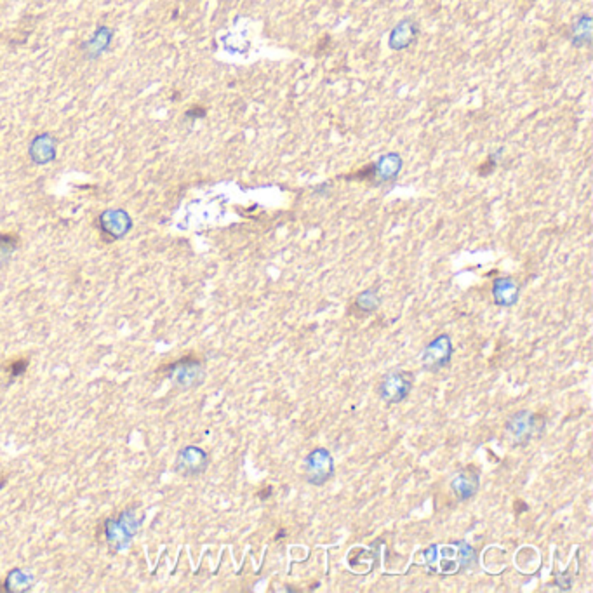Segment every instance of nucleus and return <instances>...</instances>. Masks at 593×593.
I'll return each mask as SVG.
<instances>
[{
	"label": "nucleus",
	"mask_w": 593,
	"mask_h": 593,
	"mask_svg": "<svg viewBox=\"0 0 593 593\" xmlns=\"http://www.w3.org/2000/svg\"><path fill=\"white\" fill-rule=\"evenodd\" d=\"M477 553L466 541L446 544H432L423 552V564L430 574L455 576L466 571L475 564Z\"/></svg>",
	"instance_id": "nucleus-1"
},
{
	"label": "nucleus",
	"mask_w": 593,
	"mask_h": 593,
	"mask_svg": "<svg viewBox=\"0 0 593 593\" xmlns=\"http://www.w3.org/2000/svg\"><path fill=\"white\" fill-rule=\"evenodd\" d=\"M402 167H404V160H402L400 155L395 154V152H390V154L381 155V157L376 162H372V164L365 165L364 169L346 176V180L367 181V183H372L374 186H379V184L394 183L398 178V174H400Z\"/></svg>",
	"instance_id": "nucleus-2"
},
{
	"label": "nucleus",
	"mask_w": 593,
	"mask_h": 593,
	"mask_svg": "<svg viewBox=\"0 0 593 593\" xmlns=\"http://www.w3.org/2000/svg\"><path fill=\"white\" fill-rule=\"evenodd\" d=\"M141 522H143V515L139 517L134 513V510L124 511L119 518H110L105 522L106 540L117 552L128 550L132 537L141 526Z\"/></svg>",
	"instance_id": "nucleus-3"
},
{
	"label": "nucleus",
	"mask_w": 593,
	"mask_h": 593,
	"mask_svg": "<svg viewBox=\"0 0 593 593\" xmlns=\"http://www.w3.org/2000/svg\"><path fill=\"white\" fill-rule=\"evenodd\" d=\"M507 430L515 444L526 446L544 430V417L541 414H531L529 411H520L508 420Z\"/></svg>",
	"instance_id": "nucleus-4"
},
{
	"label": "nucleus",
	"mask_w": 593,
	"mask_h": 593,
	"mask_svg": "<svg viewBox=\"0 0 593 593\" xmlns=\"http://www.w3.org/2000/svg\"><path fill=\"white\" fill-rule=\"evenodd\" d=\"M335 475V461L332 456L324 447H317L304 459V477L308 484L324 485L330 477Z\"/></svg>",
	"instance_id": "nucleus-5"
},
{
	"label": "nucleus",
	"mask_w": 593,
	"mask_h": 593,
	"mask_svg": "<svg viewBox=\"0 0 593 593\" xmlns=\"http://www.w3.org/2000/svg\"><path fill=\"white\" fill-rule=\"evenodd\" d=\"M98 228L105 241H121L131 232L132 219L124 209H106L99 215Z\"/></svg>",
	"instance_id": "nucleus-6"
},
{
	"label": "nucleus",
	"mask_w": 593,
	"mask_h": 593,
	"mask_svg": "<svg viewBox=\"0 0 593 593\" xmlns=\"http://www.w3.org/2000/svg\"><path fill=\"white\" fill-rule=\"evenodd\" d=\"M452 341H450L449 335L437 336L433 341H430L424 348L423 355H421V365L424 371L428 372H439L440 369L447 367L452 359Z\"/></svg>",
	"instance_id": "nucleus-7"
},
{
	"label": "nucleus",
	"mask_w": 593,
	"mask_h": 593,
	"mask_svg": "<svg viewBox=\"0 0 593 593\" xmlns=\"http://www.w3.org/2000/svg\"><path fill=\"white\" fill-rule=\"evenodd\" d=\"M167 374L181 388L199 387L204 381V378H206L204 365L197 359L190 357L181 359V361L167 365Z\"/></svg>",
	"instance_id": "nucleus-8"
},
{
	"label": "nucleus",
	"mask_w": 593,
	"mask_h": 593,
	"mask_svg": "<svg viewBox=\"0 0 593 593\" xmlns=\"http://www.w3.org/2000/svg\"><path fill=\"white\" fill-rule=\"evenodd\" d=\"M413 390V376L409 372H390L379 385V397L387 404H400Z\"/></svg>",
	"instance_id": "nucleus-9"
},
{
	"label": "nucleus",
	"mask_w": 593,
	"mask_h": 593,
	"mask_svg": "<svg viewBox=\"0 0 593 593\" xmlns=\"http://www.w3.org/2000/svg\"><path fill=\"white\" fill-rule=\"evenodd\" d=\"M207 465H209V456L206 450L197 446H188L178 455L174 468L184 477H195L206 472Z\"/></svg>",
	"instance_id": "nucleus-10"
},
{
	"label": "nucleus",
	"mask_w": 593,
	"mask_h": 593,
	"mask_svg": "<svg viewBox=\"0 0 593 593\" xmlns=\"http://www.w3.org/2000/svg\"><path fill=\"white\" fill-rule=\"evenodd\" d=\"M58 155V139L49 132L34 136L28 145V157L35 165H47L54 162Z\"/></svg>",
	"instance_id": "nucleus-11"
},
{
	"label": "nucleus",
	"mask_w": 593,
	"mask_h": 593,
	"mask_svg": "<svg viewBox=\"0 0 593 593\" xmlns=\"http://www.w3.org/2000/svg\"><path fill=\"white\" fill-rule=\"evenodd\" d=\"M420 27L414 19L406 18L398 21L388 35V47L391 51H406L417 40Z\"/></svg>",
	"instance_id": "nucleus-12"
},
{
	"label": "nucleus",
	"mask_w": 593,
	"mask_h": 593,
	"mask_svg": "<svg viewBox=\"0 0 593 593\" xmlns=\"http://www.w3.org/2000/svg\"><path fill=\"white\" fill-rule=\"evenodd\" d=\"M518 296H520V286L510 277H500L496 278L492 284V300L498 306L510 308L517 304Z\"/></svg>",
	"instance_id": "nucleus-13"
},
{
	"label": "nucleus",
	"mask_w": 593,
	"mask_h": 593,
	"mask_svg": "<svg viewBox=\"0 0 593 593\" xmlns=\"http://www.w3.org/2000/svg\"><path fill=\"white\" fill-rule=\"evenodd\" d=\"M479 487H481V479H479V473L473 470H463L450 482V489L459 501L472 500L479 492Z\"/></svg>",
	"instance_id": "nucleus-14"
},
{
	"label": "nucleus",
	"mask_w": 593,
	"mask_h": 593,
	"mask_svg": "<svg viewBox=\"0 0 593 593\" xmlns=\"http://www.w3.org/2000/svg\"><path fill=\"white\" fill-rule=\"evenodd\" d=\"M569 42L572 47H588L593 40V19L590 14H581L569 28Z\"/></svg>",
	"instance_id": "nucleus-15"
},
{
	"label": "nucleus",
	"mask_w": 593,
	"mask_h": 593,
	"mask_svg": "<svg viewBox=\"0 0 593 593\" xmlns=\"http://www.w3.org/2000/svg\"><path fill=\"white\" fill-rule=\"evenodd\" d=\"M113 40V30L108 27H99L94 32L93 37L84 44V53L89 60H96L101 56L103 53L110 49V44Z\"/></svg>",
	"instance_id": "nucleus-16"
},
{
	"label": "nucleus",
	"mask_w": 593,
	"mask_h": 593,
	"mask_svg": "<svg viewBox=\"0 0 593 593\" xmlns=\"http://www.w3.org/2000/svg\"><path fill=\"white\" fill-rule=\"evenodd\" d=\"M32 583H34V576L27 574V572L21 571V569H12L8 574V578H5L2 590L8 593H21L30 590Z\"/></svg>",
	"instance_id": "nucleus-17"
},
{
	"label": "nucleus",
	"mask_w": 593,
	"mask_h": 593,
	"mask_svg": "<svg viewBox=\"0 0 593 593\" xmlns=\"http://www.w3.org/2000/svg\"><path fill=\"white\" fill-rule=\"evenodd\" d=\"M381 304V298H379L378 289H367L362 291L361 294L355 300V308L362 313H372L378 310V306Z\"/></svg>",
	"instance_id": "nucleus-18"
},
{
	"label": "nucleus",
	"mask_w": 593,
	"mask_h": 593,
	"mask_svg": "<svg viewBox=\"0 0 593 593\" xmlns=\"http://www.w3.org/2000/svg\"><path fill=\"white\" fill-rule=\"evenodd\" d=\"M19 245V237L14 233H0V267H4Z\"/></svg>",
	"instance_id": "nucleus-19"
},
{
	"label": "nucleus",
	"mask_w": 593,
	"mask_h": 593,
	"mask_svg": "<svg viewBox=\"0 0 593 593\" xmlns=\"http://www.w3.org/2000/svg\"><path fill=\"white\" fill-rule=\"evenodd\" d=\"M27 367H28L27 359H18V361H12L11 364L8 365V372L11 378H18V376H21L23 372L27 371Z\"/></svg>",
	"instance_id": "nucleus-20"
},
{
	"label": "nucleus",
	"mask_w": 593,
	"mask_h": 593,
	"mask_svg": "<svg viewBox=\"0 0 593 593\" xmlns=\"http://www.w3.org/2000/svg\"><path fill=\"white\" fill-rule=\"evenodd\" d=\"M500 154H501V150L498 152V154H491L487 157V160H485V164L481 165V174H482V176H485V174L492 173V171L496 169V165H498V160H500Z\"/></svg>",
	"instance_id": "nucleus-21"
},
{
	"label": "nucleus",
	"mask_w": 593,
	"mask_h": 593,
	"mask_svg": "<svg viewBox=\"0 0 593 593\" xmlns=\"http://www.w3.org/2000/svg\"><path fill=\"white\" fill-rule=\"evenodd\" d=\"M184 117H186V119H190V121L204 119V117H206V108H202V106H192V108L184 113Z\"/></svg>",
	"instance_id": "nucleus-22"
},
{
	"label": "nucleus",
	"mask_w": 593,
	"mask_h": 593,
	"mask_svg": "<svg viewBox=\"0 0 593 593\" xmlns=\"http://www.w3.org/2000/svg\"><path fill=\"white\" fill-rule=\"evenodd\" d=\"M557 585H559L562 590H569L571 588V578L564 574H557Z\"/></svg>",
	"instance_id": "nucleus-23"
},
{
	"label": "nucleus",
	"mask_w": 593,
	"mask_h": 593,
	"mask_svg": "<svg viewBox=\"0 0 593 593\" xmlns=\"http://www.w3.org/2000/svg\"><path fill=\"white\" fill-rule=\"evenodd\" d=\"M531 2H534V0H531Z\"/></svg>",
	"instance_id": "nucleus-24"
}]
</instances>
